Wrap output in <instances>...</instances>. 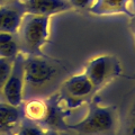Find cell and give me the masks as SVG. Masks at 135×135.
<instances>
[{"label": "cell", "instance_id": "cell-1", "mask_svg": "<svg viewBox=\"0 0 135 135\" xmlns=\"http://www.w3.org/2000/svg\"><path fill=\"white\" fill-rule=\"evenodd\" d=\"M64 70L62 63L45 54L25 55L24 100L50 96L60 86Z\"/></svg>", "mask_w": 135, "mask_h": 135}, {"label": "cell", "instance_id": "cell-2", "mask_svg": "<svg viewBox=\"0 0 135 135\" xmlns=\"http://www.w3.org/2000/svg\"><path fill=\"white\" fill-rule=\"evenodd\" d=\"M118 115L115 107L92 100L81 120L66 125L65 129L74 135H116Z\"/></svg>", "mask_w": 135, "mask_h": 135}, {"label": "cell", "instance_id": "cell-3", "mask_svg": "<svg viewBox=\"0 0 135 135\" xmlns=\"http://www.w3.org/2000/svg\"><path fill=\"white\" fill-rule=\"evenodd\" d=\"M51 17L25 12L19 23L16 36L20 53L25 55H41L50 38Z\"/></svg>", "mask_w": 135, "mask_h": 135}, {"label": "cell", "instance_id": "cell-4", "mask_svg": "<svg viewBox=\"0 0 135 135\" xmlns=\"http://www.w3.org/2000/svg\"><path fill=\"white\" fill-rule=\"evenodd\" d=\"M83 73L98 91L122 74V64L113 54H101L87 61Z\"/></svg>", "mask_w": 135, "mask_h": 135}, {"label": "cell", "instance_id": "cell-5", "mask_svg": "<svg viewBox=\"0 0 135 135\" xmlns=\"http://www.w3.org/2000/svg\"><path fill=\"white\" fill-rule=\"evenodd\" d=\"M96 91L94 84L82 72L62 81L57 97L60 103L64 104L66 108H77L83 101L90 99Z\"/></svg>", "mask_w": 135, "mask_h": 135}, {"label": "cell", "instance_id": "cell-6", "mask_svg": "<svg viewBox=\"0 0 135 135\" xmlns=\"http://www.w3.org/2000/svg\"><path fill=\"white\" fill-rule=\"evenodd\" d=\"M24 59L23 53L14 59L10 73L2 89V100L17 107L22 106L24 101Z\"/></svg>", "mask_w": 135, "mask_h": 135}, {"label": "cell", "instance_id": "cell-7", "mask_svg": "<svg viewBox=\"0 0 135 135\" xmlns=\"http://www.w3.org/2000/svg\"><path fill=\"white\" fill-rule=\"evenodd\" d=\"M25 12L52 17L72 9L69 0H19Z\"/></svg>", "mask_w": 135, "mask_h": 135}, {"label": "cell", "instance_id": "cell-8", "mask_svg": "<svg viewBox=\"0 0 135 135\" xmlns=\"http://www.w3.org/2000/svg\"><path fill=\"white\" fill-rule=\"evenodd\" d=\"M23 119L22 106H12L0 100V135H15Z\"/></svg>", "mask_w": 135, "mask_h": 135}, {"label": "cell", "instance_id": "cell-9", "mask_svg": "<svg viewBox=\"0 0 135 135\" xmlns=\"http://www.w3.org/2000/svg\"><path fill=\"white\" fill-rule=\"evenodd\" d=\"M25 10L19 0L0 6V32L14 33L18 29Z\"/></svg>", "mask_w": 135, "mask_h": 135}, {"label": "cell", "instance_id": "cell-10", "mask_svg": "<svg viewBox=\"0 0 135 135\" xmlns=\"http://www.w3.org/2000/svg\"><path fill=\"white\" fill-rule=\"evenodd\" d=\"M88 10L96 16L126 15L131 17L133 15L131 0H95Z\"/></svg>", "mask_w": 135, "mask_h": 135}, {"label": "cell", "instance_id": "cell-11", "mask_svg": "<svg viewBox=\"0 0 135 135\" xmlns=\"http://www.w3.org/2000/svg\"><path fill=\"white\" fill-rule=\"evenodd\" d=\"M22 112L25 119L43 125L49 113L47 98H31L23 101Z\"/></svg>", "mask_w": 135, "mask_h": 135}, {"label": "cell", "instance_id": "cell-12", "mask_svg": "<svg viewBox=\"0 0 135 135\" xmlns=\"http://www.w3.org/2000/svg\"><path fill=\"white\" fill-rule=\"evenodd\" d=\"M20 53L16 34L0 32V57L15 59Z\"/></svg>", "mask_w": 135, "mask_h": 135}, {"label": "cell", "instance_id": "cell-13", "mask_svg": "<svg viewBox=\"0 0 135 135\" xmlns=\"http://www.w3.org/2000/svg\"><path fill=\"white\" fill-rule=\"evenodd\" d=\"M15 135H46V129L35 122L24 118L17 128Z\"/></svg>", "mask_w": 135, "mask_h": 135}, {"label": "cell", "instance_id": "cell-14", "mask_svg": "<svg viewBox=\"0 0 135 135\" xmlns=\"http://www.w3.org/2000/svg\"><path fill=\"white\" fill-rule=\"evenodd\" d=\"M124 135H135V96L131 100L125 115Z\"/></svg>", "mask_w": 135, "mask_h": 135}, {"label": "cell", "instance_id": "cell-15", "mask_svg": "<svg viewBox=\"0 0 135 135\" xmlns=\"http://www.w3.org/2000/svg\"><path fill=\"white\" fill-rule=\"evenodd\" d=\"M14 59L0 57V100H2V89L10 73Z\"/></svg>", "mask_w": 135, "mask_h": 135}, {"label": "cell", "instance_id": "cell-16", "mask_svg": "<svg viewBox=\"0 0 135 135\" xmlns=\"http://www.w3.org/2000/svg\"><path fill=\"white\" fill-rule=\"evenodd\" d=\"M95 0H69L72 9H89Z\"/></svg>", "mask_w": 135, "mask_h": 135}, {"label": "cell", "instance_id": "cell-17", "mask_svg": "<svg viewBox=\"0 0 135 135\" xmlns=\"http://www.w3.org/2000/svg\"><path fill=\"white\" fill-rule=\"evenodd\" d=\"M129 26H131V31H132V35L134 37V44H135V11L133 12V15L131 16Z\"/></svg>", "mask_w": 135, "mask_h": 135}, {"label": "cell", "instance_id": "cell-18", "mask_svg": "<svg viewBox=\"0 0 135 135\" xmlns=\"http://www.w3.org/2000/svg\"><path fill=\"white\" fill-rule=\"evenodd\" d=\"M46 135H61V133L56 129H46Z\"/></svg>", "mask_w": 135, "mask_h": 135}, {"label": "cell", "instance_id": "cell-19", "mask_svg": "<svg viewBox=\"0 0 135 135\" xmlns=\"http://www.w3.org/2000/svg\"><path fill=\"white\" fill-rule=\"evenodd\" d=\"M14 1H17V0H0V6H1V5H6V3L14 2Z\"/></svg>", "mask_w": 135, "mask_h": 135}, {"label": "cell", "instance_id": "cell-20", "mask_svg": "<svg viewBox=\"0 0 135 135\" xmlns=\"http://www.w3.org/2000/svg\"><path fill=\"white\" fill-rule=\"evenodd\" d=\"M126 79L132 80V81H135V72L133 74H131V75H126Z\"/></svg>", "mask_w": 135, "mask_h": 135}, {"label": "cell", "instance_id": "cell-21", "mask_svg": "<svg viewBox=\"0 0 135 135\" xmlns=\"http://www.w3.org/2000/svg\"><path fill=\"white\" fill-rule=\"evenodd\" d=\"M131 8H132V11H135V0H131Z\"/></svg>", "mask_w": 135, "mask_h": 135}, {"label": "cell", "instance_id": "cell-22", "mask_svg": "<svg viewBox=\"0 0 135 135\" xmlns=\"http://www.w3.org/2000/svg\"><path fill=\"white\" fill-rule=\"evenodd\" d=\"M61 135H72V134H70V133H61Z\"/></svg>", "mask_w": 135, "mask_h": 135}]
</instances>
